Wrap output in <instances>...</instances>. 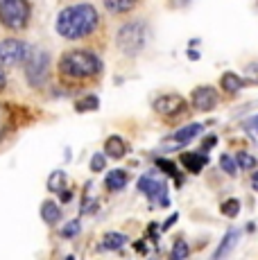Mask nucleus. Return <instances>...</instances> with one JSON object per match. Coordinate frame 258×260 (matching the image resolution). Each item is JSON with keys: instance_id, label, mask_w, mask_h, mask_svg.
Masks as SVG:
<instances>
[{"instance_id": "29", "label": "nucleus", "mask_w": 258, "mask_h": 260, "mask_svg": "<svg viewBox=\"0 0 258 260\" xmlns=\"http://www.w3.org/2000/svg\"><path fill=\"white\" fill-rule=\"evenodd\" d=\"M156 166H158V168H163V172H168V174H170V177H175V179H177V183L181 181V179L177 177V168H175V163L166 161V158H158V161H156Z\"/></svg>"}, {"instance_id": "12", "label": "nucleus", "mask_w": 258, "mask_h": 260, "mask_svg": "<svg viewBox=\"0 0 258 260\" xmlns=\"http://www.w3.org/2000/svg\"><path fill=\"white\" fill-rule=\"evenodd\" d=\"M41 219L46 224H57L59 219H61V206H59L57 202H43L41 204Z\"/></svg>"}, {"instance_id": "2", "label": "nucleus", "mask_w": 258, "mask_h": 260, "mask_svg": "<svg viewBox=\"0 0 258 260\" xmlns=\"http://www.w3.org/2000/svg\"><path fill=\"white\" fill-rule=\"evenodd\" d=\"M102 71V61L91 50H68L59 59V75L63 79H88Z\"/></svg>"}, {"instance_id": "14", "label": "nucleus", "mask_w": 258, "mask_h": 260, "mask_svg": "<svg viewBox=\"0 0 258 260\" xmlns=\"http://www.w3.org/2000/svg\"><path fill=\"white\" fill-rule=\"evenodd\" d=\"M129 242L127 236H122V233H107V236L102 238V244H100V249L102 251H118V249H122L125 244Z\"/></svg>"}, {"instance_id": "15", "label": "nucleus", "mask_w": 258, "mask_h": 260, "mask_svg": "<svg viewBox=\"0 0 258 260\" xmlns=\"http://www.w3.org/2000/svg\"><path fill=\"white\" fill-rule=\"evenodd\" d=\"M200 132H202V124L200 122H192V124H186V127H181L177 134H172V138H175V143L186 145L188 141H192V138H195Z\"/></svg>"}, {"instance_id": "16", "label": "nucleus", "mask_w": 258, "mask_h": 260, "mask_svg": "<svg viewBox=\"0 0 258 260\" xmlns=\"http://www.w3.org/2000/svg\"><path fill=\"white\" fill-rule=\"evenodd\" d=\"M238 240H240V233H238L236 229H231V231L227 233V238L222 240V244H220V247H217V251L213 253V258H222V256H229V253H231V249L236 247V242H238Z\"/></svg>"}, {"instance_id": "11", "label": "nucleus", "mask_w": 258, "mask_h": 260, "mask_svg": "<svg viewBox=\"0 0 258 260\" xmlns=\"http://www.w3.org/2000/svg\"><path fill=\"white\" fill-rule=\"evenodd\" d=\"M104 152H107V156H111V158H122L127 152V145L120 136H109L107 143H104Z\"/></svg>"}, {"instance_id": "3", "label": "nucleus", "mask_w": 258, "mask_h": 260, "mask_svg": "<svg viewBox=\"0 0 258 260\" xmlns=\"http://www.w3.org/2000/svg\"><path fill=\"white\" fill-rule=\"evenodd\" d=\"M32 9L27 0H0V25L12 32H21L27 27Z\"/></svg>"}, {"instance_id": "8", "label": "nucleus", "mask_w": 258, "mask_h": 260, "mask_svg": "<svg viewBox=\"0 0 258 260\" xmlns=\"http://www.w3.org/2000/svg\"><path fill=\"white\" fill-rule=\"evenodd\" d=\"M190 100L197 111H211V109L217 107V91L213 86H197L192 91Z\"/></svg>"}, {"instance_id": "33", "label": "nucleus", "mask_w": 258, "mask_h": 260, "mask_svg": "<svg viewBox=\"0 0 258 260\" xmlns=\"http://www.w3.org/2000/svg\"><path fill=\"white\" fill-rule=\"evenodd\" d=\"M5 88V75H3V71H0V91Z\"/></svg>"}, {"instance_id": "10", "label": "nucleus", "mask_w": 258, "mask_h": 260, "mask_svg": "<svg viewBox=\"0 0 258 260\" xmlns=\"http://www.w3.org/2000/svg\"><path fill=\"white\" fill-rule=\"evenodd\" d=\"M206 161H208V158L204 156V154H195V152L181 154V163H183V168H186L188 172H192V174L202 172V168L206 166Z\"/></svg>"}, {"instance_id": "1", "label": "nucleus", "mask_w": 258, "mask_h": 260, "mask_svg": "<svg viewBox=\"0 0 258 260\" xmlns=\"http://www.w3.org/2000/svg\"><path fill=\"white\" fill-rule=\"evenodd\" d=\"M98 25H100L98 9L91 3H79V5H71V7L59 12L54 29L66 41H77V39L91 37L98 29Z\"/></svg>"}, {"instance_id": "28", "label": "nucleus", "mask_w": 258, "mask_h": 260, "mask_svg": "<svg viewBox=\"0 0 258 260\" xmlns=\"http://www.w3.org/2000/svg\"><path fill=\"white\" fill-rule=\"evenodd\" d=\"M59 233H61V238H75L79 233V222H77V219H73V222H68Z\"/></svg>"}, {"instance_id": "20", "label": "nucleus", "mask_w": 258, "mask_h": 260, "mask_svg": "<svg viewBox=\"0 0 258 260\" xmlns=\"http://www.w3.org/2000/svg\"><path fill=\"white\" fill-rule=\"evenodd\" d=\"M100 107V102H98L95 95H86L84 100H79V102L75 104L77 111H95V109Z\"/></svg>"}, {"instance_id": "27", "label": "nucleus", "mask_w": 258, "mask_h": 260, "mask_svg": "<svg viewBox=\"0 0 258 260\" xmlns=\"http://www.w3.org/2000/svg\"><path fill=\"white\" fill-rule=\"evenodd\" d=\"M245 132L249 134V138L258 145V116H254L251 120H247V122H245Z\"/></svg>"}, {"instance_id": "7", "label": "nucleus", "mask_w": 258, "mask_h": 260, "mask_svg": "<svg viewBox=\"0 0 258 260\" xmlns=\"http://www.w3.org/2000/svg\"><path fill=\"white\" fill-rule=\"evenodd\" d=\"M138 190H141L143 194H145L150 202H158L161 204V208L168 206V188L163 181H158L154 177H141L138 179Z\"/></svg>"}, {"instance_id": "31", "label": "nucleus", "mask_w": 258, "mask_h": 260, "mask_svg": "<svg viewBox=\"0 0 258 260\" xmlns=\"http://www.w3.org/2000/svg\"><path fill=\"white\" fill-rule=\"evenodd\" d=\"M251 188H254L256 192H258V172L254 174V177H251Z\"/></svg>"}, {"instance_id": "9", "label": "nucleus", "mask_w": 258, "mask_h": 260, "mask_svg": "<svg viewBox=\"0 0 258 260\" xmlns=\"http://www.w3.org/2000/svg\"><path fill=\"white\" fill-rule=\"evenodd\" d=\"M183 109V98L179 95H163L154 102V111L161 116H177Z\"/></svg>"}, {"instance_id": "26", "label": "nucleus", "mask_w": 258, "mask_h": 260, "mask_svg": "<svg viewBox=\"0 0 258 260\" xmlns=\"http://www.w3.org/2000/svg\"><path fill=\"white\" fill-rule=\"evenodd\" d=\"M188 253H190V249H188V244L186 242H177L175 247H172V258L175 260H183V258H188Z\"/></svg>"}, {"instance_id": "25", "label": "nucleus", "mask_w": 258, "mask_h": 260, "mask_svg": "<svg viewBox=\"0 0 258 260\" xmlns=\"http://www.w3.org/2000/svg\"><path fill=\"white\" fill-rule=\"evenodd\" d=\"M107 168V154H102V152H95L91 156V170L93 172H100V170Z\"/></svg>"}, {"instance_id": "22", "label": "nucleus", "mask_w": 258, "mask_h": 260, "mask_svg": "<svg viewBox=\"0 0 258 260\" xmlns=\"http://www.w3.org/2000/svg\"><path fill=\"white\" fill-rule=\"evenodd\" d=\"M220 168L224 170L229 177H236V174H238V163L233 161L229 154H222V156H220Z\"/></svg>"}, {"instance_id": "30", "label": "nucleus", "mask_w": 258, "mask_h": 260, "mask_svg": "<svg viewBox=\"0 0 258 260\" xmlns=\"http://www.w3.org/2000/svg\"><path fill=\"white\" fill-rule=\"evenodd\" d=\"M175 222H177V215H172V217L168 219L166 224H163V231H166V229H170V226H172V224H175Z\"/></svg>"}, {"instance_id": "4", "label": "nucleus", "mask_w": 258, "mask_h": 260, "mask_svg": "<svg viewBox=\"0 0 258 260\" xmlns=\"http://www.w3.org/2000/svg\"><path fill=\"white\" fill-rule=\"evenodd\" d=\"M145 41H147V27L143 21H129L125 25H120V29L116 34L118 48L125 54H129V57L141 52L145 48Z\"/></svg>"}, {"instance_id": "32", "label": "nucleus", "mask_w": 258, "mask_h": 260, "mask_svg": "<svg viewBox=\"0 0 258 260\" xmlns=\"http://www.w3.org/2000/svg\"><path fill=\"white\" fill-rule=\"evenodd\" d=\"M172 5H177V7H181V5H188V0H172Z\"/></svg>"}, {"instance_id": "5", "label": "nucleus", "mask_w": 258, "mask_h": 260, "mask_svg": "<svg viewBox=\"0 0 258 260\" xmlns=\"http://www.w3.org/2000/svg\"><path fill=\"white\" fill-rule=\"evenodd\" d=\"M50 63H52V59L46 50L32 48V52H29V57L25 61V79L29 86L39 88L48 82V77H50Z\"/></svg>"}, {"instance_id": "19", "label": "nucleus", "mask_w": 258, "mask_h": 260, "mask_svg": "<svg viewBox=\"0 0 258 260\" xmlns=\"http://www.w3.org/2000/svg\"><path fill=\"white\" fill-rule=\"evenodd\" d=\"M48 190H52V192H63L66 190V174L61 170L52 172V177L48 179Z\"/></svg>"}, {"instance_id": "13", "label": "nucleus", "mask_w": 258, "mask_h": 260, "mask_svg": "<svg viewBox=\"0 0 258 260\" xmlns=\"http://www.w3.org/2000/svg\"><path fill=\"white\" fill-rule=\"evenodd\" d=\"M104 186L111 190V192L122 190L127 186V172L125 170H111V172L107 174V179H104Z\"/></svg>"}, {"instance_id": "18", "label": "nucleus", "mask_w": 258, "mask_h": 260, "mask_svg": "<svg viewBox=\"0 0 258 260\" xmlns=\"http://www.w3.org/2000/svg\"><path fill=\"white\" fill-rule=\"evenodd\" d=\"M222 88H224L227 93L240 91V88H242V79L238 77V75H233V73H224V75H222Z\"/></svg>"}, {"instance_id": "17", "label": "nucleus", "mask_w": 258, "mask_h": 260, "mask_svg": "<svg viewBox=\"0 0 258 260\" xmlns=\"http://www.w3.org/2000/svg\"><path fill=\"white\" fill-rule=\"evenodd\" d=\"M136 3L138 0H104V7L109 14H127Z\"/></svg>"}, {"instance_id": "23", "label": "nucleus", "mask_w": 258, "mask_h": 260, "mask_svg": "<svg viewBox=\"0 0 258 260\" xmlns=\"http://www.w3.org/2000/svg\"><path fill=\"white\" fill-rule=\"evenodd\" d=\"M222 213H224L227 217H236V215L240 213V202H238V199H227V202L222 204Z\"/></svg>"}, {"instance_id": "6", "label": "nucleus", "mask_w": 258, "mask_h": 260, "mask_svg": "<svg viewBox=\"0 0 258 260\" xmlns=\"http://www.w3.org/2000/svg\"><path fill=\"white\" fill-rule=\"evenodd\" d=\"M32 46L21 39H5L0 41V66L3 68H14L27 61Z\"/></svg>"}, {"instance_id": "21", "label": "nucleus", "mask_w": 258, "mask_h": 260, "mask_svg": "<svg viewBox=\"0 0 258 260\" xmlns=\"http://www.w3.org/2000/svg\"><path fill=\"white\" fill-rule=\"evenodd\" d=\"M236 163L240 166L242 170H254L258 166V161L251 154H247V152H238V156H236Z\"/></svg>"}, {"instance_id": "24", "label": "nucleus", "mask_w": 258, "mask_h": 260, "mask_svg": "<svg viewBox=\"0 0 258 260\" xmlns=\"http://www.w3.org/2000/svg\"><path fill=\"white\" fill-rule=\"evenodd\" d=\"M9 124H12V120H9V113H7V109L0 104V141H3L5 136H7V132H9Z\"/></svg>"}]
</instances>
